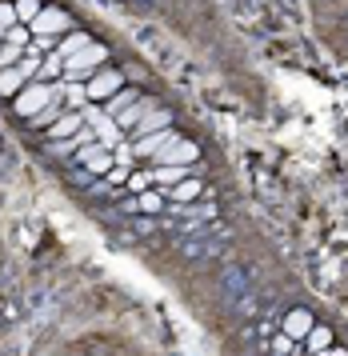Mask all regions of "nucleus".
<instances>
[{
	"label": "nucleus",
	"mask_w": 348,
	"mask_h": 356,
	"mask_svg": "<svg viewBox=\"0 0 348 356\" xmlns=\"http://www.w3.org/2000/svg\"><path fill=\"white\" fill-rule=\"evenodd\" d=\"M32 36H64L72 33V17L64 13V8H40V17L29 24Z\"/></svg>",
	"instance_id": "obj_4"
},
{
	"label": "nucleus",
	"mask_w": 348,
	"mask_h": 356,
	"mask_svg": "<svg viewBox=\"0 0 348 356\" xmlns=\"http://www.w3.org/2000/svg\"><path fill=\"white\" fill-rule=\"evenodd\" d=\"M120 88H125V72H116V68H100V72H93V76L84 81V97L93 100V104H109Z\"/></svg>",
	"instance_id": "obj_3"
},
{
	"label": "nucleus",
	"mask_w": 348,
	"mask_h": 356,
	"mask_svg": "<svg viewBox=\"0 0 348 356\" xmlns=\"http://www.w3.org/2000/svg\"><path fill=\"white\" fill-rule=\"evenodd\" d=\"M32 36L29 24H16V29H8V44H16V49H24V40Z\"/></svg>",
	"instance_id": "obj_12"
},
{
	"label": "nucleus",
	"mask_w": 348,
	"mask_h": 356,
	"mask_svg": "<svg viewBox=\"0 0 348 356\" xmlns=\"http://www.w3.org/2000/svg\"><path fill=\"white\" fill-rule=\"evenodd\" d=\"M77 161L84 164V168H88L93 177H109L112 168L120 164V161H116V152H109V148H80Z\"/></svg>",
	"instance_id": "obj_5"
},
{
	"label": "nucleus",
	"mask_w": 348,
	"mask_h": 356,
	"mask_svg": "<svg viewBox=\"0 0 348 356\" xmlns=\"http://www.w3.org/2000/svg\"><path fill=\"white\" fill-rule=\"evenodd\" d=\"M88 44H93V36L72 29V33H64L61 40H56V56H61V60H72V56H77V52H84Z\"/></svg>",
	"instance_id": "obj_7"
},
{
	"label": "nucleus",
	"mask_w": 348,
	"mask_h": 356,
	"mask_svg": "<svg viewBox=\"0 0 348 356\" xmlns=\"http://www.w3.org/2000/svg\"><path fill=\"white\" fill-rule=\"evenodd\" d=\"M80 129H84V113H61L48 124V136H52V140H68V136H77Z\"/></svg>",
	"instance_id": "obj_6"
},
{
	"label": "nucleus",
	"mask_w": 348,
	"mask_h": 356,
	"mask_svg": "<svg viewBox=\"0 0 348 356\" xmlns=\"http://www.w3.org/2000/svg\"><path fill=\"white\" fill-rule=\"evenodd\" d=\"M24 72L20 68H0V97H20Z\"/></svg>",
	"instance_id": "obj_9"
},
{
	"label": "nucleus",
	"mask_w": 348,
	"mask_h": 356,
	"mask_svg": "<svg viewBox=\"0 0 348 356\" xmlns=\"http://www.w3.org/2000/svg\"><path fill=\"white\" fill-rule=\"evenodd\" d=\"M141 97H144L141 88H132V84H125V88H120V92H116V97L109 100V116H112V120H116V116L125 113V108H132V104H136V100H141Z\"/></svg>",
	"instance_id": "obj_8"
},
{
	"label": "nucleus",
	"mask_w": 348,
	"mask_h": 356,
	"mask_svg": "<svg viewBox=\"0 0 348 356\" xmlns=\"http://www.w3.org/2000/svg\"><path fill=\"white\" fill-rule=\"evenodd\" d=\"M16 4H0V29H16Z\"/></svg>",
	"instance_id": "obj_13"
},
{
	"label": "nucleus",
	"mask_w": 348,
	"mask_h": 356,
	"mask_svg": "<svg viewBox=\"0 0 348 356\" xmlns=\"http://www.w3.org/2000/svg\"><path fill=\"white\" fill-rule=\"evenodd\" d=\"M24 60V49H16V44H0V68H16Z\"/></svg>",
	"instance_id": "obj_11"
},
{
	"label": "nucleus",
	"mask_w": 348,
	"mask_h": 356,
	"mask_svg": "<svg viewBox=\"0 0 348 356\" xmlns=\"http://www.w3.org/2000/svg\"><path fill=\"white\" fill-rule=\"evenodd\" d=\"M104 60H109V49L93 40L84 52H77L72 60H64V76H72V81H88L93 72H100V68H104Z\"/></svg>",
	"instance_id": "obj_2"
},
{
	"label": "nucleus",
	"mask_w": 348,
	"mask_h": 356,
	"mask_svg": "<svg viewBox=\"0 0 348 356\" xmlns=\"http://www.w3.org/2000/svg\"><path fill=\"white\" fill-rule=\"evenodd\" d=\"M40 17V0H16V20L20 24H32Z\"/></svg>",
	"instance_id": "obj_10"
},
{
	"label": "nucleus",
	"mask_w": 348,
	"mask_h": 356,
	"mask_svg": "<svg viewBox=\"0 0 348 356\" xmlns=\"http://www.w3.org/2000/svg\"><path fill=\"white\" fill-rule=\"evenodd\" d=\"M56 100H61V97H56ZM56 100H52V104H48V108H45L40 116H32V124H40V129H48V124L56 120Z\"/></svg>",
	"instance_id": "obj_15"
},
{
	"label": "nucleus",
	"mask_w": 348,
	"mask_h": 356,
	"mask_svg": "<svg viewBox=\"0 0 348 356\" xmlns=\"http://www.w3.org/2000/svg\"><path fill=\"white\" fill-rule=\"evenodd\" d=\"M64 88H52V84H29V88H20V97H13V104H16V116H40L52 104V100L61 97Z\"/></svg>",
	"instance_id": "obj_1"
},
{
	"label": "nucleus",
	"mask_w": 348,
	"mask_h": 356,
	"mask_svg": "<svg viewBox=\"0 0 348 356\" xmlns=\"http://www.w3.org/2000/svg\"><path fill=\"white\" fill-rule=\"evenodd\" d=\"M20 72H24V81H32V76H36V72H40V56H24V60H20Z\"/></svg>",
	"instance_id": "obj_14"
}]
</instances>
